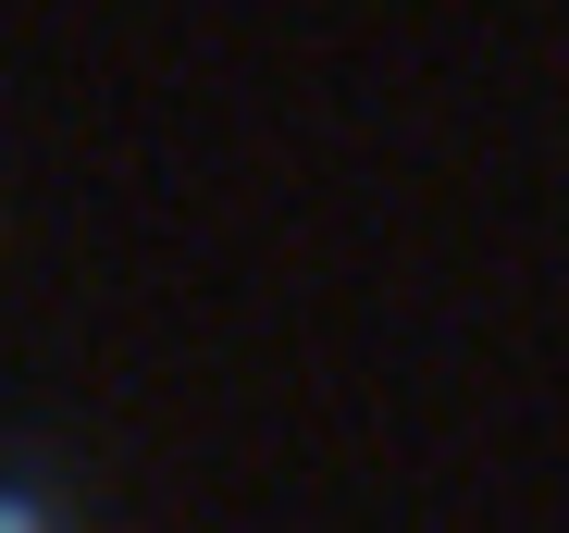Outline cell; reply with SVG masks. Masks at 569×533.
I'll use <instances>...</instances> for the list:
<instances>
[{"label":"cell","instance_id":"obj_1","mask_svg":"<svg viewBox=\"0 0 569 533\" xmlns=\"http://www.w3.org/2000/svg\"><path fill=\"white\" fill-rule=\"evenodd\" d=\"M0 521H38V509H13V496H0Z\"/></svg>","mask_w":569,"mask_h":533}]
</instances>
